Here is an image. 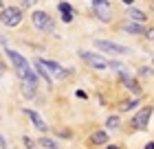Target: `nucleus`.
Listing matches in <instances>:
<instances>
[{
	"mask_svg": "<svg viewBox=\"0 0 154 149\" xmlns=\"http://www.w3.org/2000/svg\"><path fill=\"white\" fill-rule=\"evenodd\" d=\"M119 79H121V86H123V88H128L132 94H137V97L141 94V86H139V83L132 79V75H123V77H119Z\"/></svg>",
	"mask_w": 154,
	"mask_h": 149,
	"instance_id": "obj_10",
	"label": "nucleus"
},
{
	"mask_svg": "<svg viewBox=\"0 0 154 149\" xmlns=\"http://www.w3.org/2000/svg\"><path fill=\"white\" fill-rule=\"evenodd\" d=\"M108 136H110V134L106 130H97L93 136H90V143H93V145H106L108 143Z\"/></svg>",
	"mask_w": 154,
	"mask_h": 149,
	"instance_id": "obj_13",
	"label": "nucleus"
},
{
	"mask_svg": "<svg viewBox=\"0 0 154 149\" xmlns=\"http://www.w3.org/2000/svg\"><path fill=\"white\" fill-rule=\"evenodd\" d=\"M33 68H35V75H38V77H42V81H44L46 86H51V83H53V79H51V75L46 73V68L42 66V61H40V57H38L35 61H33Z\"/></svg>",
	"mask_w": 154,
	"mask_h": 149,
	"instance_id": "obj_11",
	"label": "nucleus"
},
{
	"mask_svg": "<svg viewBox=\"0 0 154 149\" xmlns=\"http://www.w3.org/2000/svg\"><path fill=\"white\" fill-rule=\"evenodd\" d=\"M5 73H7V66H5V64H0V77H2Z\"/></svg>",
	"mask_w": 154,
	"mask_h": 149,
	"instance_id": "obj_24",
	"label": "nucleus"
},
{
	"mask_svg": "<svg viewBox=\"0 0 154 149\" xmlns=\"http://www.w3.org/2000/svg\"><path fill=\"white\" fill-rule=\"evenodd\" d=\"M31 22L33 26H35L38 31L42 33H51L55 29V22H53V18L48 16L46 11H33V16H31Z\"/></svg>",
	"mask_w": 154,
	"mask_h": 149,
	"instance_id": "obj_2",
	"label": "nucleus"
},
{
	"mask_svg": "<svg viewBox=\"0 0 154 149\" xmlns=\"http://www.w3.org/2000/svg\"><path fill=\"white\" fill-rule=\"evenodd\" d=\"M139 103H141V99H128V101H123L121 105H119V110H121V112L134 110V108H139Z\"/></svg>",
	"mask_w": 154,
	"mask_h": 149,
	"instance_id": "obj_15",
	"label": "nucleus"
},
{
	"mask_svg": "<svg viewBox=\"0 0 154 149\" xmlns=\"http://www.w3.org/2000/svg\"><path fill=\"white\" fill-rule=\"evenodd\" d=\"M139 73H141V77H152V70L150 68H141Z\"/></svg>",
	"mask_w": 154,
	"mask_h": 149,
	"instance_id": "obj_21",
	"label": "nucleus"
},
{
	"mask_svg": "<svg viewBox=\"0 0 154 149\" xmlns=\"http://www.w3.org/2000/svg\"><path fill=\"white\" fill-rule=\"evenodd\" d=\"M0 149H7V140L2 138V134H0Z\"/></svg>",
	"mask_w": 154,
	"mask_h": 149,
	"instance_id": "obj_22",
	"label": "nucleus"
},
{
	"mask_svg": "<svg viewBox=\"0 0 154 149\" xmlns=\"http://www.w3.org/2000/svg\"><path fill=\"white\" fill-rule=\"evenodd\" d=\"M57 9H60L62 13H73V7L68 4V2H60V4H57Z\"/></svg>",
	"mask_w": 154,
	"mask_h": 149,
	"instance_id": "obj_18",
	"label": "nucleus"
},
{
	"mask_svg": "<svg viewBox=\"0 0 154 149\" xmlns=\"http://www.w3.org/2000/svg\"><path fill=\"white\" fill-rule=\"evenodd\" d=\"M93 9H95V16L99 18L101 22H110L112 11H110V2L108 0H93Z\"/></svg>",
	"mask_w": 154,
	"mask_h": 149,
	"instance_id": "obj_8",
	"label": "nucleus"
},
{
	"mask_svg": "<svg viewBox=\"0 0 154 149\" xmlns=\"http://www.w3.org/2000/svg\"><path fill=\"white\" fill-rule=\"evenodd\" d=\"M35 2H38V0H24V7H33Z\"/></svg>",
	"mask_w": 154,
	"mask_h": 149,
	"instance_id": "obj_23",
	"label": "nucleus"
},
{
	"mask_svg": "<svg viewBox=\"0 0 154 149\" xmlns=\"http://www.w3.org/2000/svg\"><path fill=\"white\" fill-rule=\"evenodd\" d=\"M143 149H154V140H150V143H148V145H145Z\"/></svg>",
	"mask_w": 154,
	"mask_h": 149,
	"instance_id": "obj_25",
	"label": "nucleus"
},
{
	"mask_svg": "<svg viewBox=\"0 0 154 149\" xmlns=\"http://www.w3.org/2000/svg\"><path fill=\"white\" fill-rule=\"evenodd\" d=\"M22 112H24V116H29V121H31L33 125H35V130H38L40 134H46V132H48V125H46V121L42 118V116L38 114V112H35V110H29V108H24Z\"/></svg>",
	"mask_w": 154,
	"mask_h": 149,
	"instance_id": "obj_9",
	"label": "nucleus"
},
{
	"mask_svg": "<svg viewBox=\"0 0 154 149\" xmlns=\"http://www.w3.org/2000/svg\"><path fill=\"white\" fill-rule=\"evenodd\" d=\"M22 140H24V145H26V147H29V149H35V143H33V140H31L29 136H24Z\"/></svg>",
	"mask_w": 154,
	"mask_h": 149,
	"instance_id": "obj_19",
	"label": "nucleus"
},
{
	"mask_svg": "<svg viewBox=\"0 0 154 149\" xmlns=\"http://www.w3.org/2000/svg\"><path fill=\"white\" fill-rule=\"evenodd\" d=\"M145 35H148L150 40H154V31H145Z\"/></svg>",
	"mask_w": 154,
	"mask_h": 149,
	"instance_id": "obj_26",
	"label": "nucleus"
},
{
	"mask_svg": "<svg viewBox=\"0 0 154 149\" xmlns=\"http://www.w3.org/2000/svg\"><path fill=\"white\" fill-rule=\"evenodd\" d=\"M62 22H73V13H62Z\"/></svg>",
	"mask_w": 154,
	"mask_h": 149,
	"instance_id": "obj_20",
	"label": "nucleus"
},
{
	"mask_svg": "<svg viewBox=\"0 0 154 149\" xmlns=\"http://www.w3.org/2000/svg\"><path fill=\"white\" fill-rule=\"evenodd\" d=\"M0 22L5 26H18L22 22V9H18V7H5L0 11Z\"/></svg>",
	"mask_w": 154,
	"mask_h": 149,
	"instance_id": "obj_3",
	"label": "nucleus"
},
{
	"mask_svg": "<svg viewBox=\"0 0 154 149\" xmlns=\"http://www.w3.org/2000/svg\"><path fill=\"white\" fill-rule=\"evenodd\" d=\"M150 116H152V108H150V105H148V108H141V110H139L134 116L130 118V125H132V130H148Z\"/></svg>",
	"mask_w": 154,
	"mask_h": 149,
	"instance_id": "obj_6",
	"label": "nucleus"
},
{
	"mask_svg": "<svg viewBox=\"0 0 154 149\" xmlns=\"http://www.w3.org/2000/svg\"><path fill=\"white\" fill-rule=\"evenodd\" d=\"M0 44H2V46H5V48H7V40H5V37H2V35H0Z\"/></svg>",
	"mask_w": 154,
	"mask_h": 149,
	"instance_id": "obj_27",
	"label": "nucleus"
},
{
	"mask_svg": "<svg viewBox=\"0 0 154 149\" xmlns=\"http://www.w3.org/2000/svg\"><path fill=\"white\" fill-rule=\"evenodd\" d=\"M119 125H121V118H119V116H108L106 118V127H108V130H117Z\"/></svg>",
	"mask_w": 154,
	"mask_h": 149,
	"instance_id": "obj_17",
	"label": "nucleus"
},
{
	"mask_svg": "<svg viewBox=\"0 0 154 149\" xmlns=\"http://www.w3.org/2000/svg\"><path fill=\"white\" fill-rule=\"evenodd\" d=\"M5 51H7V57H9L13 70H16L18 77L22 79V83L35 88L38 86V75H35V70L31 68V64L24 59V55H20L18 51H13V48H5Z\"/></svg>",
	"mask_w": 154,
	"mask_h": 149,
	"instance_id": "obj_1",
	"label": "nucleus"
},
{
	"mask_svg": "<svg viewBox=\"0 0 154 149\" xmlns=\"http://www.w3.org/2000/svg\"><path fill=\"white\" fill-rule=\"evenodd\" d=\"M152 64H154V59H152Z\"/></svg>",
	"mask_w": 154,
	"mask_h": 149,
	"instance_id": "obj_30",
	"label": "nucleus"
},
{
	"mask_svg": "<svg viewBox=\"0 0 154 149\" xmlns=\"http://www.w3.org/2000/svg\"><path fill=\"white\" fill-rule=\"evenodd\" d=\"M121 29H123L125 33H130V35H145V29H143L141 22H125Z\"/></svg>",
	"mask_w": 154,
	"mask_h": 149,
	"instance_id": "obj_12",
	"label": "nucleus"
},
{
	"mask_svg": "<svg viewBox=\"0 0 154 149\" xmlns=\"http://www.w3.org/2000/svg\"><path fill=\"white\" fill-rule=\"evenodd\" d=\"M106 149H121V147H119V145H108Z\"/></svg>",
	"mask_w": 154,
	"mask_h": 149,
	"instance_id": "obj_28",
	"label": "nucleus"
},
{
	"mask_svg": "<svg viewBox=\"0 0 154 149\" xmlns=\"http://www.w3.org/2000/svg\"><path fill=\"white\" fill-rule=\"evenodd\" d=\"M40 147L42 149H60V145L55 143L53 138H48V136H40Z\"/></svg>",
	"mask_w": 154,
	"mask_h": 149,
	"instance_id": "obj_16",
	"label": "nucleus"
},
{
	"mask_svg": "<svg viewBox=\"0 0 154 149\" xmlns=\"http://www.w3.org/2000/svg\"><path fill=\"white\" fill-rule=\"evenodd\" d=\"M95 48H99L101 53H112V55H128L130 48L117 42H108V40H95Z\"/></svg>",
	"mask_w": 154,
	"mask_h": 149,
	"instance_id": "obj_5",
	"label": "nucleus"
},
{
	"mask_svg": "<svg viewBox=\"0 0 154 149\" xmlns=\"http://www.w3.org/2000/svg\"><path fill=\"white\" fill-rule=\"evenodd\" d=\"M79 57L86 61V66L95 68V70H103V68H108V64H110L106 57H101L99 53H90V51H79Z\"/></svg>",
	"mask_w": 154,
	"mask_h": 149,
	"instance_id": "obj_4",
	"label": "nucleus"
},
{
	"mask_svg": "<svg viewBox=\"0 0 154 149\" xmlns=\"http://www.w3.org/2000/svg\"><path fill=\"white\" fill-rule=\"evenodd\" d=\"M123 2H125V4H132V2H134V0H123Z\"/></svg>",
	"mask_w": 154,
	"mask_h": 149,
	"instance_id": "obj_29",
	"label": "nucleus"
},
{
	"mask_svg": "<svg viewBox=\"0 0 154 149\" xmlns=\"http://www.w3.org/2000/svg\"><path fill=\"white\" fill-rule=\"evenodd\" d=\"M128 18L134 20V22H145V20H148V16H145L141 9H134V7H130V9H128Z\"/></svg>",
	"mask_w": 154,
	"mask_h": 149,
	"instance_id": "obj_14",
	"label": "nucleus"
},
{
	"mask_svg": "<svg viewBox=\"0 0 154 149\" xmlns=\"http://www.w3.org/2000/svg\"><path fill=\"white\" fill-rule=\"evenodd\" d=\"M40 61H42V66L46 68V73L51 75V79H57V81H62L64 77L68 75L64 68H62V64H57V61H53V59H42L40 57Z\"/></svg>",
	"mask_w": 154,
	"mask_h": 149,
	"instance_id": "obj_7",
	"label": "nucleus"
}]
</instances>
